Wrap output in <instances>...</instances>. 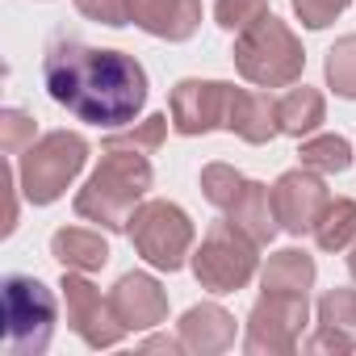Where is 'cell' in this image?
<instances>
[{"label":"cell","mask_w":356,"mask_h":356,"mask_svg":"<svg viewBox=\"0 0 356 356\" xmlns=\"http://www.w3.org/2000/svg\"><path fill=\"white\" fill-rule=\"evenodd\" d=\"M42 80L55 105L105 130L130 126L147 105V72L134 55L84 47L76 38H55L47 47Z\"/></svg>","instance_id":"6da1fadb"},{"label":"cell","mask_w":356,"mask_h":356,"mask_svg":"<svg viewBox=\"0 0 356 356\" xmlns=\"http://www.w3.org/2000/svg\"><path fill=\"white\" fill-rule=\"evenodd\" d=\"M151 181L155 176H151L147 155H138V151H105L101 168L76 193V214L105 227V231H126V222L143 206Z\"/></svg>","instance_id":"7a4b0ae2"},{"label":"cell","mask_w":356,"mask_h":356,"mask_svg":"<svg viewBox=\"0 0 356 356\" xmlns=\"http://www.w3.org/2000/svg\"><path fill=\"white\" fill-rule=\"evenodd\" d=\"M235 67L243 80H252L260 88H289L302 80L306 51L281 17L264 13L256 26H248L235 38Z\"/></svg>","instance_id":"3957f363"},{"label":"cell","mask_w":356,"mask_h":356,"mask_svg":"<svg viewBox=\"0 0 356 356\" xmlns=\"http://www.w3.org/2000/svg\"><path fill=\"white\" fill-rule=\"evenodd\" d=\"M84 163H88V138L76 130H51L30 151H22V163H17L22 193L34 206H51L67 193V185L80 176Z\"/></svg>","instance_id":"277c9868"},{"label":"cell","mask_w":356,"mask_h":356,"mask_svg":"<svg viewBox=\"0 0 356 356\" xmlns=\"http://www.w3.org/2000/svg\"><path fill=\"white\" fill-rule=\"evenodd\" d=\"M256 248L260 243L248 231H239L231 218L214 222L206 231L202 248L193 252V277H197V285L210 289V293H235V289H243L256 277V264H260Z\"/></svg>","instance_id":"5b68a950"},{"label":"cell","mask_w":356,"mask_h":356,"mask_svg":"<svg viewBox=\"0 0 356 356\" xmlns=\"http://www.w3.org/2000/svg\"><path fill=\"white\" fill-rule=\"evenodd\" d=\"M55 335V293L26 273L5 277V348L13 356L47 352Z\"/></svg>","instance_id":"8992f818"},{"label":"cell","mask_w":356,"mask_h":356,"mask_svg":"<svg viewBox=\"0 0 356 356\" xmlns=\"http://www.w3.org/2000/svg\"><path fill=\"white\" fill-rule=\"evenodd\" d=\"M126 235L138 248V256L163 273H176L185 264V256L193 252V222L176 202H143L130 214Z\"/></svg>","instance_id":"52a82bcc"},{"label":"cell","mask_w":356,"mask_h":356,"mask_svg":"<svg viewBox=\"0 0 356 356\" xmlns=\"http://www.w3.org/2000/svg\"><path fill=\"white\" fill-rule=\"evenodd\" d=\"M306 293H264L248 314L243 348L252 356H289L306 331Z\"/></svg>","instance_id":"ba28073f"},{"label":"cell","mask_w":356,"mask_h":356,"mask_svg":"<svg viewBox=\"0 0 356 356\" xmlns=\"http://www.w3.org/2000/svg\"><path fill=\"white\" fill-rule=\"evenodd\" d=\"M59 289H63V306H67V327H72L88 348H113V343L126 335V327L118 323L109 298H101V289L88 281V273L63 268Z\"/></svg>","instance_id":"9c48e42d"},{"label":"cell","mask_w":356,"mask_h":356,"mask_svg":"<svg viewBox=\"0 0 356 356\" xmlns=\"http://www.w3.org/2000/svg\"><path fill=\"white\" fill-rule=\"evenodd\" d=\"M231 88L227 80H181L168 97V118L176 134H210L218 126H227V109H231Z\"/></svg>","instance_id":"30bf717a"},{"label":"cell","mask_w":356,"mask_h":356,"mask_svg":"<svg viewBox=\"0 0 356 356\" xmlns=\"http://www.w3.org/2000/svg\"><path fill=\"white\" fill-rule=\"evenodd\" d=\"M273 206L281 218V231L289 235H314L323 210L331 206V193L314 168H289L273 185Z\"/></svg>","instance_id":"8fae6325"},{"label":"cell","mask_w":356,"mask_h":356,"mask_svg":"<svg viewBox=\"0 0 356 356\" xmlns=\"http://www.w3.org/2000/svg\"><path fill=\"white\" fill-rule=\"evenodd\" d=\"M109 306L126 331H151L168 318V293L151 273H126L109 289Z\"/></svg>","instance_id":"7c38bea8"},{"label":"cell","mask_w":356,"mask_h":356,"mask_svg":"<svg viewBox=\"0 0 356 356\" xmlns=\"http://www.w3.org/2000/svg\"><path fill=\"white\" fill-rule=\"evenodd\" d=\"M126 17L163 42H189L202 26V0H126Z\"/></svg>","instance_id":"4fadbf2b"},{"label":"cell","mask_w":356,"mask_h":356,"mask_svg":"<svg viewBox=\"0 0 356 356\" xmlns=\"http://www.w3.org/2000/svg\"><path fill=\"white\" fill-rule=\"evenodd\" d=\"M231 134H239L243 143H273L281 134V101L256 88H231V109H227V126Z\"/></svg>","instance_id":"5bb4252c"},{"label":"cell","mask_w":356,"mask_h":356,"mask_svg":"<svg viewBox=\"0 0 356 356\" xmlns=\"http://www.w3.org/2000/svg\"><path fill=\"white\" fill-rule=\"evenodd\" d=\"M356 348V289H327L318 298V331L306 352H352Z\"/></svg>","instance_id":"9a60e30c"},{"label":"cell","mask_w":356,"mask_h":356,"mask_svg":"<svg viewBox=\"0 0 356 356\" xmlns=\"http://www.w3.org/2000/svg\"><path fill=\"white\" fill-rule=\"evenodd\" d=\"M181 339H185V352L218 356V352H227L235 343V314L222 310L218 302L189 306L185 318H181Z\"/></svg>","instance_id":"2e32d148"},{"label":"cell","mask_w":356,"mask_h":356,"mask_svg":"<svg viewBox=\"0 0 356 356\" xmlns=\"http://www.w3.org/2000/svg\"><path fill=\"white\" fill-rule=\"evenodd\" d=\"M227 218H231L239 231H248L260 248L273 243V235L281 231V218H277V206H273V189L260 185V181H248V185L239 189V197H235V206L227 210Z\"/></svg>","instance_id":"e0dca14e"},{"label":"cell","mask_w":356,"mask_h":356,"mask_svg":"<svg viewBox=\"0 0 356 356\" xmlns=\"http://www.w3.org/2000/svg\"><path fill=\"white\" fill-rule=\"evenodd\" d=\"M51 256L72 273H97L109 264V243L84 227H59L51 235Z\"/></svg>","instance_id":"ac0fdd59"},{"label":"cell","mask_w":356,"mask_h":356,"mask_svg":"<svg viewBox=\"0 0 356 356\" xmlns=\"http://www.w3.org/2000/svg\"><path fill=\"white\" fill-rule=\"evenodd\" d=\"M310 285H314V260L302 248H285V252L268 256V264L260 273L264 293H306Z\"/></svg>","instance_id":"d6986e66"},{"label":"cell","mask_w":356,"mask_h":356,"mask_svg":"<svg viewBox=\"0 0 356 356\" xmlns=\"http://www.w3.org/2000/svg\"><path fill=\"white\" fill-rule=\"evenodd\" d=\"M323 118H327V101L318 88L302 84V88H289L281 97V134H293V138L314 134L323 126Z\"/></svg>","instance_id":"ffe728a7"},{"label":"cell","mask_w":356,"mask_h":356,"mask_svg":"<svg viewBox=\"0 0 356 356\" xmlns=\"http://www.w3.org/2000/svg\"><path fill=\"white\" fill-rule=\"evenodd\" d=\"M352 239H356V202L335 197L314 227V243L323 252H343V248H352Z\"/></svg>","instance_id":"44dd1931"},{"label":"cell","mask_w":356,"mask_h":356,"mask_svg":"<svg viewBox=\"0 0 356 356\" xmlns=\"http://www.w3.org/2000/svg\"><path fill=\"white\" fill-rule=\"evenodd\" d=\"M302 168H314L318 176H335V172H348L352 163V147L343 134H314L302 143Z\"/></svg>","instance_id":"7402d4cb"},{"label":"cell","mask_w":356,"mask_h":356,"mask_svg":"<svg viewBox=\"0 0 356 356\" xmlns=\"http://www.w3.org/2000/svg\"><path fill=\"white\" fill-rule=\"evenodd\" d=\"M168 122H172L168 113H151V118L134 122L130 130L109 134V138H105V151H138V155H151V151L163 147V138H168Z\"/></svg>","instance_id":"603a6c76"},{"label":"cell","mask_w":356,"mask_h":356,"mask_svg":"<svg viewBox=\"0 0 356 356\" xmlns=\"http://www.w3.org/2000/svg\"><path fill=\"white\" fill-rule=\"evenodd\" d=\"M323 72H327V84L335 88V97L356 101V34L335 38V47L327 51Z\"/></svg>","instance_id":"cb8c5ba5"},{"label":"cell","mask_w":356,"mask_h":356,"mask_svg":"<svg viewBox=\"0 0 356 356\" xmlns=\"http://www.w3.org/2000/svg\"><path fill=\"white\" fill-rule=\"evenodd\" d=\"M243 185H248V181H243V176H239L231 163H206V168H202V189H206V202H210V206H218V210H231Z\"/></svg>","instance_id":"d4e9b609"},{"label":"cell","mask_w":356,"mask_h":356,"mask_svg":"<svg viewBox=\"0 0 356 356\" xmlns=\"http://www.w3.org/2000/svg\"><path fill=\"white\" fill-rule=\"evenodd\" d=\"M264 13H268V0H218V5H214V22L222 30H231V34H243Z\"/></svg>","instance_id":"484cf974"},{"label":"cell","mask_w":356,"mask_h":356,"mask_svg":"<svg viewBox=\"0 0 356 356\" xmlns=\"http://www.w3.org/2000/svg\"><path fill=\"white\" fill-rule=\"evenodd\" d=\"M34 143H38L34 138V118L26 109H5L0 113V147H5V155H22Z\"/></svg>","instance_id":"4316f807"},{"label":"cell","mask_w":356,"mask_h":356,"mask_svg":"<svg viewBox=\"0 0 356 356\" xmlns=\"http://www.w3.org/2000/svg\"><path fill=\"white\" fill-rule=\"evenodd\" d=\"M348 5H352V0H293V13L302 17L306 30H327Z\"/></svg>","instance_id":"83f0119b"},{"label":"cell","mask_w":356,"mask_h":356,"mask_svg":"<svg viewBox=\"0 0 356 356\" xmlns=\"http://www.w3.org/2000/svg\"><path fill=\"white\" fill-rule=\"evenodd\" d=\"M76 9L88 17V22H101V26H126V0H76Z\"/></svg>","instance_id":"f1b7e54d"},{"label":"cell","mask_w":356,"mask_h":356,"mask_svg":"<svg viewBox=\"0 0 356 356\" xmlns=\"http://www.w3.org/2000/svg\"><path fill=\"white\" fill-rule=\"evenodd\" d=\"M348 273H352V281H356V239H352V248H348Z\"/></svg>","instance_id":"f546056e"}]
</instances>
